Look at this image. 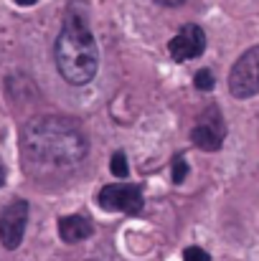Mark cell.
<instances>
[{
  "instance_id": "cell-1",
  "label": "cell",
  "mask_w": 259,
  "mask_h": 261,
  "mask_svg": "<svg viewBox=\"0 0 259 261\" xmlns=\"http://www.w3.org/2000/svg\"><path fill=\"white\" fill-rule=\"evenodd\" d=\"M20 150L31 173L38 177H54L74 170L86 158L89 142L84 129L74 119L41 114L23 127Z\"/></svg>"
},
{
  "instance_id": "cell-2",
  "label": "cell",
  "mask_w": 259,
  "mask_h": 261,
  "mask_svg": "<svg viewBox=\"0 0 259 261\" xmlns=\"http://www.w3.org/2000/svg\"><path fill=\"white\" fill-rule=\"evenodd\" d=\"M56 69L72 87H84L97 76L99 69V48L86 25V20L77 13H69L64 28L54 46Z\"/></svg>"
},
{
  "instance_id": "cell-3",
  "label": "cell",
  "mask_w": 259,
  "mask_h": 261,
  "mask_svg": "<svg viewBox=\"0 0 259 261\" xmlns=\"http://www.w3.org/2000/svg\"><path fill=\"white\" fill-rule=\"evenodd\" d=\"M229 91L234 99H252L259 94V46H252L237 59L229 74Z\"/></svg>"
},
{
  "instance_id": "cell-4",
  "label": "cell",
  "mask_w": 259,
  "mask_h": 261,
  "mask_svg": "<svg viewBox=\"0 0 259 261\" xmlns=\"http://www.w3.org/2000/svg\"><path fill=\"white\" fill-rule=\"evenodd\" d=\"M26 226H28V203L26 200H13L5 205V211L0 213V241L8 251L18 249L23 236H26Z\"/></svg>"
},
{
  "instance_id": "cell-5",
  "label": "cell",
  "mask_w": 259,
  "mask_h": 261,
  "mask_svg": "<svg viewBox=\"0 0 259 261\" xmlns=\"http://www.w3.org/2000/svg\"><path fill=\"white\" fill-rule=\"evenodd\" d=\"M99 205L104 211H114V213H140L143 211V193L137 185H104L97 195Z\"/></svg>"
},
{
  "instance_id": "cell-6",
  "label": "cell",
  "mask_w": 259,
  "mask_h": 261,
  "mask_svg": "<svg viewBox=\"0 0 259 261\" xmlns=\"http://www.w3.org/2000/svg\"><path fill=\"white\" fill-rule=\"evenodd\" d=\"M168 51H171L173 61H191V59H198L203 51H206V33L201 31V25H193L188 23L185 28H180V33H175L168 43Z\"/></svg>"
},
{
  "instance_id": "cell-7",
  "label": "cell",
  "mask_w": 259,
  "mask_h": 261,
  "mask_svg": "<svg viewBox=\"0 0 259 261\" xmlns=\"http://www.w3.org/2000/svg\"><path fill=\"white\" fill-rule=\"evenodd\" d=\"M191 140H193L196 147H201L206 152H216L221 147V140H224V119H221V114L216 109H208L201 117V122L193 127Z\"/></svg>"
},
{
  "instance_id": "cell-8",
  "label": "cell",
  "mask_w": 259,
  "mask_h": 261,
  "mask_svg": "<svg viewBox=\"0 0 259 261\" xmlns=\"http://www.w3.org/2000/svg\"><path fill=\"white\" fill-rule=\"evenodd\" d=\"M94 233V226L91 221L84 216H66L59 221V236L64 244H79Z\"/></svg>"
},
{
  "instance_id": "cell-9",
  "label": "cell",
  "mask_w": 259,
  "mask_h": 261,
  "mask_svg": "<svg viewBox=\"0 0 259 261\" xmlns=\"http://www.w3.org/2000/svg\"><path fill=\"white\" fill-rule=\"evenodd\" d=\"M109 170H112V175H117V177H127V173H130V168H127V155H125L122 150H117V152L112 155Z\"/></svg>"
},
{
  "instance_id": "cell-10",
  "label": "cell",
  "mask_w": 259,
  "mask_h": 261,
  "mask_svg": "<svg viewBox=\"0 0 259 261\" xmlns=\"http://www.w3.org/2000/svg\"><path fill=\"white\" fill-rule=\"evenodd\" d=\"M196 87L201 89V91H211V89H214V74H211L208 69H201V71L196 74Z\"/></svg>"
},
{
  "instance_id": "cell-11",
  "label": "cell",
  "mask_w": 259,
  "mask_h": 261,
  "mask_svg": "<svg viewBox=\"0 0 259 261\" xmlns=\"http://www.w3.org/2000/svg\"><path fill=\"white\" fill-rule=\"evenodd\" d=\"M183 261H211V256L201 249V246H188L183 251Z\"/></svg>"
},
{
  "instance_id": "cell-12",
  "label": "cell",
  "mask_w": 259,
  "mask_h": 261,
  "mask_svg": "<svg viewBox=\"0 0 259 261\" xmlns=\"http://www.w3.org/2000/svg\"><path fill=\"white\" fill-rule=\"evenodd\" d=\"M185 175H188V165H185V160H175L173 163V182L178 185V182H183L185 180Z\"/></svg>"
},
{
  "instance_id": "cell-13",
  "label": "cell",
  "mask_w": 259,
  "mask_h": 261,
  "mask_svg": "<svg viewBox=\"0 0 259 261\" xmlns=\"http://www.w3.org/2000/svg\"><path fill=\"white\" fill-rule=\"evenodd\" d=\"M160 5H168V8H175V5H183L185 0H158Z\"/></svg>"
},
{
  "instance_id": "cell-14",
  "label": "cell",
  "mask_w": 259,
  "mask_h": 261,
  "mask_svg": "<svg viewBox=\"0 0 259 261\" xmlns=\"http://www.w3.org/2000/svg\"><path fill=\"white\" fill-rule=\"evenodd\" d=\"M15 3H18V5H33L36 0H15Z\"/></svg>"
},
{
  "instance_id": "cell-15",
  "label": "cell",
  "mask_w": 259,
  "mask_h": 261,
  "mask_svg": "<svg viewBox=\"0 0 259 261\" xmlns=\"http://www.w3.org/2000/svg\"><path fill=\"white\" fill-rule=\"evenodd\" d=\"M3 180H5V173H3V168H0V185H3Z\"/></svg>"
}]
</instances>
